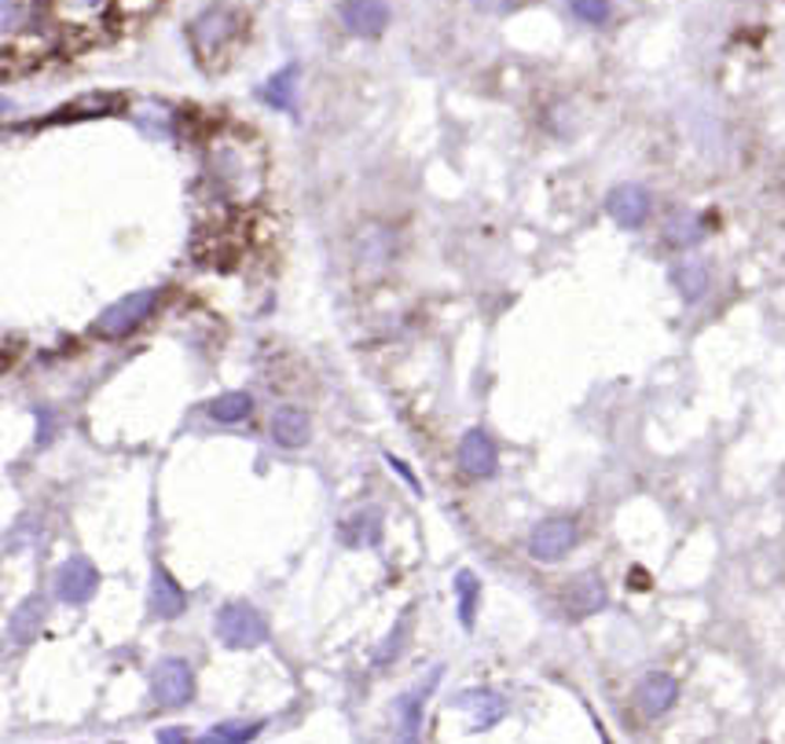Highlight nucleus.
I'll list each match as a JSON object with an SVG mask.
<instances>
[{"mask_svg": "<svg viewBox=\"0 0 785 744\" xmlns=\"http://www.w3.org/2000/svg\"><path fill=\"white\" fill-rule=\"evenodd\" d=\"M456 708L462 711H470V726L474 730H489V726H496V722L503 719V711H507V704H503V697L496 694V689H489V686H474V689H462V694L456 697Z\"/></svg>", "mask_w": 785, "mask_h": 744, "instance_id": "obj_11", "label": "nucleus"}, {"mask_svg": "<svg viewBox=\"0 0 785 744\" xmlns=\"http://www.w3.org/2000/svg\"><path fill=\"white\" fill-rule=\"evenodd\" d=\"M664 239L672 246H694L702 239V221L694 213H672V221L664 224Z\"/></svg>", "mask_w": 785, "mask_h": 744, "instance_id": "obj_22", "label": "nucleus"}, {"mask_svg": "<svg viewBox=\"0 0 785 744\" xmlns=\"http://www.w3.org/2000/svg\"><path fill=\"white\" fill-rule=\"evenodd\" d=\"M150 694H155L162 708H184L195 697V672H191V664L180 661V656L158 661L155 672H150Z\"/></svg>", "mask_w": 785, "mask_h": 744, "instance_id": "obj_3", "label": "nucleus"}, {"mask_svg": "<svg viewBox=\"0 0 785 744\" xmlns=\"http://www.w3.org/2000/svg\"><path fill=\"white\" fill-rule=\"evenodd\" d=\"M459 466L467 477L474 481H489L496 477L500 470V459H496V444H492V437L485 429H467L459 440Z\"/></svg>", "mask_w": 785, "mask_h": 744, "instance_id": "obj_7", "label": "nucleus"}, {"mask_svg": "<svg viewBox=\"0 0 785 744\" xmlns=\"http://www.w3.org/2000/svg\"><path fill=\"white\" fill-rule=\"evenodd\" d=\"M341 23L357 37H382L390 26V0H341Z\"/></svg>", "mask_w": 785, "mask_h": 744, "instance_id": "obj_8", "label": "nucleus"}, {"mask_svg": "<svg viewBox=\"0 0 785 744\" xmlns=\"http://www.w3.org/2000/svg\"><path fill=\"white\" fill-rule=\"evenodd\" d=\"M569 12L587 26H606L613 15V4L609 0H569Z\"/></svg>", "mask_w": 785, "mask_h": 744, "instance_id": "obj_24", "label": "nucleus"}, {"mask_svg": "<svg viewBox=\"0 0 785 744\" xmlns=\"http://www.w3.org/2000/svg\"><path fill=\"white\" fill-rule=\"evenodd\" d=\"M440 675H445V667H434V675H426L423 683H418L415 694H404L401 700H396V715H401V737L404 741L418 737V726H423V704H426V697L434 694Z\"/></svg>", "mask_w": 785, "mask_h": 744, "instance_id": "obj_16", "label": "nucleus"}, {"mask_svg": "<svg viewBox=\"0 0 785 744\" xmlns=\"http://www.w3.org/2000/svg\"><path fill=\"white\" fill-rule=\"evenodd\" d=\"M261 730H265V722H217V726H213L202 741H235V744H243V741H254Z\"/></svg>", "mask_w": 785, "mask_h": 744, "instance_id": "obj_23", "label": "nucleus"}, {"mask_svg": "<svg viewBox=\"0 0 785 744\" xmlns=\"http://www.w3.org/2000/svg\"><path fill=\"white\" fill-rule=\"evenodd\" d=\"M478 12H489V15H507L518 8V0H474Z\"/></svg>", "mask_w": 785, "mask_h": 744, "instance_id": "obj_26", "label": "nucleus"}, {"mask_svg": "<svg viewBox=\"0 0 785 744\" xmlns=\"http://www.w3.org/2000/svg\"><path fill=\"white\" fill-rule=\"evenodd\" d=\"M456 598H459V623L462 631H474L478 623V601H481V579L470 568H459L456 576Z\"/></svg>", "mask_w": 785, "mask_h": 744, "instance_id": "obj_20", "label": "nucleus"}, {"mask_svg": "<svg viewBox=\"0 0 785 744\" xmlns=\"http://www.w3.org/2000/svg\"><path fill=\"white\" fill-rule=\"evenodd\" d=\"M385 462H390V466H393L396 473H401V477L407 481V488H412L415 495H418V492H423V488H418V481L412 477V466H407V462H401V459H396V455H385Z\"/></svg>", "mask_w": 785, "mask_h": 744, "instance_id": "obj_27", "label": "nucleus"}, {"mask_svg": "<svg viewBox=\"0 0 785 744\" xmlns=\"http://www.w3.org/2000/svg\"><path fill=\"white\" fill-rule=\"evenodd\" d=\"M606 584H602L598 576H580L576 584L565 587V606L573 617H595V612L606 609Z\"/></svg>", "mask_w": 785, "mask_h": 744, "instance_id": "obj_18", "label": "nucleus"}, {"mask_svg": "<svg viewBox=\"0 0 785 744\" xmlns=\"http://www.w3.org/2000/svg\"><path fill=\"white\" fill-rule=\"evenodd\" d=\"M158 297H162V290H136V294L114 301L111 308H103L100 316H96L92 330L100 334V338H125V334H133L139 323L155 312Z\"/></svg>", "mask_w": 785, "mask_h": 744, "instance_id": "obj_2", "label": "nucleus"}, {"mask_svg": "<svg viewBox=\"0 0 785 744\" xmlns=\"http://www.w3.org/2000/svg\"><path fill=\"white\" fill-rule=\"evenodd\" d=\"M184 737H188L184 726H166V730H158V741H184Z\"/></svg>", "mask_w": 785, "mask_h": 744, "instance_id": "obj_28", "label": "nucleus"}, {"mask_svg": "<svg viewBox=\"0 0 785 744\" xmlns=\"http://www.w3.org/2000/svg\"><path fill=\"white\" fill-rule=\"evenodd\" d=\"M96 590H100V573H96L89 557H70L56 573V595L67 606H85V601L96 598Z\"/></svg>", "mask_w": 785, "mask_h": 744, "instance_id": "obj_6", "label": "nucleus"}, {"mask_svg": "<svg viewBox=\"0 0 785 744\" xmlns=\"http://www.w3.org/2000/svg\"><path fill=\"white\" fill-rule=\"evenodd\" d=\"M45 598L41 595H30L23 606L12 612V620H8V645H30L37 639L41 623H45Z\"/></svg>", "mask_w": 785, "mask_h": 744, "instance_id": "obj_17", "label": "nucleus"}, {"mask_svg": "<svg viewBox=\"0 0 785 744\" xmlns=\"http://www.w3.org/2000/svg\"><path fill=\"white\" fill-rule=\"evenodd\" d=\"M56 8L63 15H92L103 8V0H56Z\"/></svg>", "mask_w": 785, "mask_h": 744, "instance_id": "obj_25", "label": "nucleus"}, {"mask_svg": "<svg viewBox=\"0 0 785 744\" xmlns=\"http://www.w3.org/2000/svg\"><path fill=\"white\" fill-rule=\"evenodd\" d=\"M298 78H301L298 63H287L283 70H276L272 78H268L261 89H257V95H261V103L276 106V111L298 114Z\"/></svg>", "mask_w": 785, "mask_h": 744, "instance_id": "obj_13", "label": "nucleus"}, {"mask_svg": "<svg viewBox=\"0 0 785 744\" xmlns=\"http://www.w3.org/2000/svg\"><path fill=\"white\" fill-rule=\"evenodd\" d=\"M15 30V0H4V34Z\"/></svg>", "mask_w": 785, "mask_h": 744, "instance_id": "obj_29", "label": "nucleus"}, {"mask_svg": "<svg viewBox=\"0 0 785 744\" xmlns=\"http://www.w3.org/2000/svg\"><path fill=\"white\" fill-rule=\"evenodd\" d=\"M250 415H254L250 393H224V396H217V401L210 404V418H213V422H221V426H239Z\"/></svg>", "mask_w": 785, "mask_h": 744, "instance_id": "obj_21", "label": "nucleus"}, {"mask_svg": "<svg viewBox=\"0 0 785 744\" xmlns=\"http://www.w3.org/2000/svg\"><path fill=\"white\" fill-rule=\"evenodd\" d=\"M150 609H155L162 620H177V617H184V609H188V595H184V587H180L177 579L169 576L162 565H155V573H150Z\"/></svg>", "mask_w": 785, "mask_h": 744, "instance_id": "obj_12", "label": "nucleus"}, {"mask_svg": "<svg viewBox=\"0 0 785 744\" xmlns=\"http://www.w3.org/2000/svg\"><path fill=\"white\" fill-rule=\"evenodd\" d=\"M576 543H580V528L573 517H547V521L532 528L529 554L536 562H562Z\"/></svg>", "mask_w": 785, "mask_h": 744, "instance_id": "obj_4", "label": "nucleus"}, {"mask_svg": "<svg viewBox=\"0 0 785 744\" xmlns=\"http://www.w3.org/2000/svg\"><path fill=\"white\" fill-rule=\"evenodd\" d=\"M672 286L680 290V297L686 301V305L702 301L705 290H708V264L697 261V257H686V261L672 264Z\"/></svg>", "mask_w": 785, "mask_h": 744, "instance_id": "obj_19", "label": "nucleus"}, {"mask_svg": "<svg viewBox=\"0 0 785 744\" xmlns=\"http://www.w3.org/2000/svg\"><path fill=\"white\" fill-rule=\"evenodd\" d=\"M650 210H653V199L642 183H617L606 195V213L628 232L642 228V224L650 221Z\"/></svg>", "mask_w": 785, "mask_h": 744, "instance_id": "obj_5", "label": "nucleus"}, {"mask_svg": "<svg viewBox=\"0 0 785 744\" xmlns=\"http://www.w3.org/2000/svg\"><path fill=\"white\" fill-rule=\"evenodd\" d=\"M675 700H680V683H675L669 672H650L639 678L636 704L647 719H661L664 711H672Z\"/></svg>", "mask_w": 785, "mask_h": 744, "instance_id": "obj_9", "label": "nucleus"}, {"mask_svg": "<svg viewBox=\"0 0 785 744\" xmlns=\"http://www.w3.org/2000/svg\"><path fill=\"white\" fill-rule=\"evenodd\" d=\"M213 631H217V639L228 645V650H257V645L268 642L265 617L254 606H246V601L221 606L217 617H213Z\"/></svg>", "mask_w": 785, "mask_h": 744, "instance_id": "obj_1", "label": "nucleus"}, {"mask_svg": "<svg viewBox=\"0 0 785 744\" xmlns=\"http://www.w3.org/2000/svg\"><path fill=\"white\" fill-rule=\"evenodd\" d=\"M312 437V422H309V412H301V407H279L272 415V440L279 448L287 451H298L305 448Z\"/></svg>", "mask_w": 785, "mask_h": 744, "instance_id": "obj_14", "label": "nucleus"}, {"mask_svg": "<svg viewBox=\"0 0 785 744\" xmlns=\"http://www.w3.org/2000/svg\"><path fill=\"white\" fill-rule=\"evenodd\" d=\"M338 539L346 546H379L382 543V510L379 506H363L360 514L346 517L338 525Z\"/></svg>", "mask_w": 785, "mask_h": 744, "instance_id": "obj_15", "label": "nucleus"}, {"mask_svg": "<svg viewBox=\"0 0 785 744\" xmlns=\"http://www.w3.org/2000/svg\"><path fill=\"white\" fill-rule=\"evenodd\" d=\"M232 34H235V19L228 8H206V12L191 23V45H195L202 56L217 52Z\"/></svg>", "mask_w": 785, "mask_h": 744, "instance_id": "obj_10", "label": "nucleus"}]
</instances>
